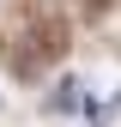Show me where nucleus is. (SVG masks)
I'll return each mask as SVG.
<instances>
[{
    "mask_svg": "<svg viewBox=\"0 0 121 127\" xmlns=\"http://www.w3.org/2000/svg\"><path fill=\"white\" fill-rule=\"evenodd\" d=\"M55 109H85V97H79V85H73V79L55 91Z\"/></svg>",
    "mask_w": 121,
    "mask_h": 127,
    "instance_id": "nucleus-1",
    "label": "nucleus"
}]
</instances>
